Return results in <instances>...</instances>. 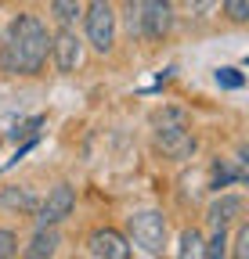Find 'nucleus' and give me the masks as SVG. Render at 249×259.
Wrapping results in <instances>:
<instances>
[{
	"label": "nucleus",
	"mask_w": 249,
	"mask_h": 259,
	"mask_svg": "<svg viewBox=\"0 0 249 259\" xmlns=\"http://www.w3.org/2000/svg\"><path fill=\"white\" fill-rule=\"evenodd\" d=\"M51 54V32L37 15H18L0 40V69L11 76H33Z\"/></svg>",
	"instance_id": "nucleus-1"
},
{
	"label": "nucleus",
	"mask_w": 249,
	"mask_h": 259,
	"mask_svg": "<svg viewBox=\"0 0 249 259\" xmlns=\"http://www.w3.org/2000/svg\"><path fill=\"white\" fill-rule=\"evenodd\" d=\"M152 130H155V144H159V151L173 162H184L195 155V134L188 130V115H184L181 108H159L152 115Z\"/></svg>",
	"instance_id": "nucleus-2"
},
{
	"label": "nucleus",
	"mask_w": 249,
	"mask_h": 259,
	"mask_svg": "<svg viewBox=\"0 0 249 259\" xmlns=\"http://www.w3.org/2000/svg\"><path fill=\"white\" fill-rule=\"evenodd\" d=\"M127 241L145 255H159L166 245V216L159 209H137L134 216H127Z\"/></svg>",
	"instance_id": "nucleus-3"
},
{
	"label": "nucleus",
	"mask_w": 249,
	"mask_h": 259,
	"mask_svg": "<svg viewBox=\"0 0 249 259\" xmlns=\"http://www.w3.org/2000/svg\"><path fill=\"white\" fill-rule=\"evenodd\" d=\"M83 29H87V44L94 47L98 54H109L116 44V11L109 0H90L83 8Z\"/></svg>",
	"instance_id": "nucleus-4"
},
{
	"label": "nucleus",
	"mask_w": 249,
	"mask_h": 259,
	"mask_svg": "<svg viewBox=\"0 0 249 259\" xmlns=\"http://www.w3.org/2000/svg\"><path fill=\"white\" fill-rule=\"evenodd\" d=\"M173 29V0H141V22L137 36L145 40H163Z\"/></svg>",
	"instance_id": "nucleus-5"
},
{
	"label": "nucleus",
	"mask_w": 249,
	"mask_h": 259,
	"mask_svg": "<svg viewBox=\"0 0 249 259\" xmlns=\"http://www.w3.org/2000/svg\"><path fill=\"white\" fill-rule=\"evenodd\" d=\"M76 209V191L69 184H58L47 191V198L37 205V227H58L61 220H69Z\"/></svg>",
	"instance_id": "nucleus-6"
},
{
	"label": "nucleus",
	"mask_w": 249,
	"mask_h": 259,
	"mask_svg": "<svg viewBox=\"0 0 249 259\" xmlns=\"http://www.w3.org/2000/svg\"><path fill=\"white\" fill-rule=\"evenodd\" d=\"M51 54L61 72H76V65L83 61V40L76 36V29H58V36H51Z\"/></svg>",
	"instance_id": "nucleus-7"
},
{
	"label": "nucleus",
	"mask_w": 249,
	"mask_h": 259,
	"mask_svg": "<svg viewBox=\"0 0 249 259\" xmlns=\"http://www.w3.org/2000/svg\"><path fill=\"white\" fill-rule=\"evenodd\" d=\"M87 252L94 255V259H127L130 255V241L123 238L119 231H94L87 238Z\"/></svg>",
	"instance_id": "nucleus-8"
},
{
	"label": "nucleus",
	"mask_w": 249,
	"mask_h": 259,
	"mask_svg": "<svg viewBox=\"0 0 249 259\" xmlns=\"http://www.w3.org/2000/svg\"><path fill=\"white\" fill-rule=\"evenodd\" d=\"M242 209H245V202L238 198V194H221V198L209 202L206 223H209V227H231V223L242 220Z\"/></svg>",
	"instance_id": "nucleus-9"
},
{
	"label": "nucleus",
	"mask_w": 249,
	"mask_h": 259,
	"mask_svg": "<svg viewBox=\"0 0 249 259\" xmlns=\"http://www.w3.org/2000/svg\"><path fill=\"white\" fill-rule=\"evenodd\" d=\"M58 245H61L58 227H37V234H33V241H29L25 255H29V259H44V255H54Z\"/></svg>",
	"instance_id": "nucleus-10"
},
{
	"label": "nucleus",
	"mask_w": 249,
	"mask_h": 259,
	"mask_svg": "<svg viewBox=\"0 0 249 259\" xmlns=\"http://www.w3.org/2000/svg\"><path fill=\"white\" fill-rule=\"evenodd\" d=\"M0 205H4V209H18V212H37L40 198L29 187H4V191H0Z\"/></svg>",
	"instance_id": "nucleus-11"
},
{
	"label": "nucleus",
	"mask_w": 249,
	"mask_h": 259,
	"mask_svg": "<svg viewBox=\"0 0 249 259\" xmlns=\"http://www.w3.org/2000/svg\"><path fill=\"white\" fill-rule=\"evenodd\" d=\"M83 8H80V0H54L51 4V18L58 22V29H76Z\"/></svg>",
	"instance_id": "nucleus-12"
},
{
	"label": "nucleus",
	"mask_w": 249,
	"mask_h": 259,
	"mask_svg": "<svg viewBox=\"0 0 249 259\" xmlns=\"http://www.w3.org/2000/svg\"><path fill=\"white\" fill-rule=\"evenodd\" d=\"M213 238L209 241H202V255L206 259H224L228 255V227H213Z\"/></svg>",
	"instance_id": "nucleus-13"
},
{
	"label": "nucleus",
	"mask_w": 249,
	"mask_h": 259,
	"mask_svg": "<svg viewBox=\"0 0 249 259\" xmlns=\"http://www.w3.org/2000/svg\"><path fill=\"white\" fill-rule=\"evenodd\" d=\"M177 255H181V259H188V255H202V234L195 231V227L181 234V248H177Z\"/></svg>",
	"instance_id": "nucleus-14"
},
{
	"label": "nucleus",
	"mask_w": 249,
	"mask_h": 259,
	"mask_svg": "<svg viewBox=\"0 0 249 259\" xmlns=\"http://www.w3.org/2000/svg\"><path fill=\"white\" fill-rule=\"evenodd\" d=\"M224 11H228V18L231 22H249V0H224Z\"/></svg>",
	"instance_id": "nucleus-15"
},
{
	"label": "nucleus",
	"mask_w": 249,
	"mask_h": 259,
	"mask_svg": "<svg viewBox=\"0 0 249 259\" xmlns=\"http://www.w3.org/2000/svg\"><path fill=\"white\" fill-rule=\"evenodd\" d=\"M217 83L228 87V90H238V87L245 83V76H242L238 69H217Z\"/></svg>",
	"instance_id": "nucleus-16"
},
{
	"label": "nucleus",
	"mask_w": 249,
	"mask_h": 259,
	"mask_svg": "<svg viewBox=\"0 0 249 259\" xmlns=\"http://www.w3.org/2000/svg\"><path fill=\"white\" fill-rule=\"evenodd\" d=\"M15 252H18V238L0 227V259H8V255H15Z\"/></svg>",
	"instance_id": "nucleus-17"
},
{
	"label": "nucleus",
	"mask_w": 249,
	"mask_h": 259,
	"mask_svg": "<svg viewBox=\"0 0 249 259\" xmlns=\"http://www.w3.org/2000/svg\"><path fill=\"white\" fill-rule=\"evenodd\" d=\"M235 255L245 259L249 255V223H238V238H235Z\"/></svg>",
	"instance_id": "nucleus-18"
},
{
	"label": "nucleus",
	"mask_w": 249,
	"mask_h": 259,
	"mask_svg": "<svg viewBox=\"0 0 249 259\" xmlns=\"http://www.w3.org/2000/svg\"><path fill=\"white\" fill-rule=\"evenodd\" d=\"M137 22H141V0H127V29L137 32Z\"/></svg>",
	"instance_id": "nucleus-19"
},
{
	"label": "nucleus",
	"mask_w": 249,
	"mask_h": 259,
	"mask_svg": "<svg viewBox=\"0 0 249 259\" xmlns=\"http://www.w3.org/2000/svg\"><path fill=\"white\" fill-rule=\"evenodd\" d=\"M209 8H213V0H188V11H192L195 18H206Z\"/></svg>",
	"instance_id": "nucleus-20"
}]
</instances>
